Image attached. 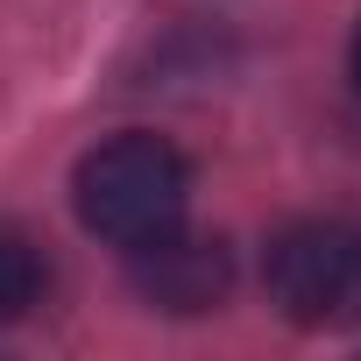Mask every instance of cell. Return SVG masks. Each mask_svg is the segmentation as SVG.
<instances>
[{"label":"cell","mask_w":361,"mask_h":361,"mask_svg":"<svg viewBox=\"0 0 361 361\" xmlns=\"http://www.w3.org/2000/svg\"><path fill=\"white\" fill-rule=\"evenodd\" d=\"M71 199H78L85 234H99L114 248H142L170 227H185L192 170L163 135H114V142L85 149V163L71 177Z\"/></svg>","instance_id":"1"},{"label":"cell","mask_w":361,"mask_h":361,"mask_svg":"<svg viewBox=\"0 0 361 361\" xmlns=\"http://www.w3.org/2000/svg\"><path fill=\"white\" fill-rule=\"evenodd\" d=\"M269 298L305 333L361 326V227L347 220H298L269 241Z\"/></svg>","instance_id":"2"},{"label":"cell","mask_w":361,"mask_h":361,"mask_svg":"<svg viewBox=\"0 0 361 361\" xmlns=\"http://www.w3.org/2000/svg\"><path fill=\"white\" fill-rule=\"evenodd\" d=\"M135 255V290L156 305V312H177V319H192V312H213L234 283V255L227 241H206V234H185V227H170Z\"/></svg>","instance_id":"3"},{"label":"cell","mask_w":361,"mask_h":361,"mask_svg":"<svg viewBox=\"0 0 361 361\" xmlns=\"http://www.w3.org/2000/svg\"><path fill=\"white\" fill-rule=\"evenodd\" d=\"M43 290H50V255L36 248V234L0 220V326L29 319L43 305Z\"/></svg>","instance_id":"4"},{"label":"cell","mask_w":361,"mask_h":361,"mask_svg":"<svg viewBox=\"0 0 361 361\" xmlns=\"http://www.w3.org/2000/svg\"><path fill=\"white\" fill-rule=\"evenodd\" d=\"M354 78H361V29H354Z\"/></svg>","instance_id":"5"}]
</instances>
